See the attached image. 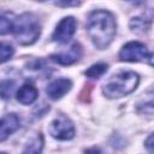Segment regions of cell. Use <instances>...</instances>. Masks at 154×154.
<instances>
[{"label": "cell", "mask_w": 154, "mask_h": 154, "mask_svg": "<svg viewBox=\"0 0 154 154\" xmlns=\"http://www.w3.org/2000/svg\"><path fill=\"white\" fill-rule=\"evenodd\" d=\"M116 20L111 12L97 10L89 14L87 20V31L94 46L105 49L113 41L116 35Z\"/></svg>", "instance_id": "cell-1"}, {"label": "cell", "mask_w": 154, "mask_h": 154, "mask_svg": "<svg viewBox=\"0 0 154 154\" xmlns=\"http://www.w3.org/2000/svg\"><path fill=\"white\" fill-rule=\"evenodd\" d=\"M140 77L134 71H119L106 79L102 93L109 99L123 97L132 93L138 85Z\"/></svg>", "instance_id": "cell-2"}, {"label": "cell", "mask_w": 154, "mask_h": 154, "mask_svg": "<svg viewBox=\"0 0 154 154\" xmlns=\"http://www.w3.org/2000/svg\"><path fill=\"white\" fill-rule=\"evenodd\" d=\"M14 37L20 45H32L40 36L41 26L37 17L32 13H23L13 22L12 29Z\"/></svg>", "instance_id": "cell-3"}, {"label": "cell", "mask_w": 154, "mask_h": 154, "mask_svg": "<svg viewBox=\"0 0 154 154\" xmlns=\"http://www.w3.org/2000/svg\"><path fill=\"white\" fill-rule=\"evenodd\" d=\"M119 59L123 61H148L152 64V53L146 45L138 41H131L123 46L119 52Z\"/></svg>", "instance_id": "cell-4"}, {"label": "cell", "mask_w": 154, "mask_h": 154, "mask_svg": "<svg viewBox=\"0 0 154 154\" xmlns=\"http://www.w3.org/2000/svg\"><path fill=\"white\" fill-rule=\"evenodd\" d=\"M48 131L52 135V137L59 140V141H69L75 137V126L73 123L65 116H58L55 117L49 126Z\"/></svg>", "instance_id": "cell-5"}, {"label": "cell", "mask_w": 154, "mask_h": 154, "mask_svg": "<svg viewBox=\"0 0 154 154\" xmlns=\"http://www.w3.org/2000/svg\"><path fill=\"white\" fill-rule=\"evenodd\" d=\"M77 22L73 17H65L63 18L59 24L57 25V29L53 34V40L59 43H66L69 42L72 36L76 32Z\"/></svg>", "instance_id": "cell-6"}, {"label": "cell", "mask_w": 154, "mask_h": 154, "mask_svg": "<svg viewBox=\"0 0 154 154\" xmlns=\"http://www.w3.org/2000/svg\"><path fill=\"white\" fill-rule=\"evenodd\" d=\"M82 55V47L79 43H73L67 51L61 52V53H57V54H52L51 59L60 65H71L73 63H76Z\"/></svg>", "instance_id": "cell-7"}, {"label": "cell", "mask_w": 154, "mask_h": 154, "mask_svg": "<svg viewBox=\"0 0 154 154\" xmlns=\"http://www.w3.org/2000/svg\"><path fill=\"white\" fill-rule=\"evenodd\" d=\"M19 118L14 113L5 114L0 119V142L5 141L19 128Z\"/></svg>", "instance_id": "cell-8"}, {"label": "cell", "mask_w": 154, "mask_h": 154, "mask_svg": "<svg viewBox=\"0 0 154 154\" xmlns=\"http://www.w3.org/2000/svg\"><path fill=\"white\" fill-rule=\"evenodd\" d=\"M72 87V82L69 78H58L53 81L46 89L47 95L52 100H58L63 97Z\"/></svg>", "instance_id": "cell-9"}, {"label": "cell", "mask_w": 154, "mask_h": 154, "mask_svg": "<svg viewBox=\"0 0 154 154\" xmlns=\"http://www.w3.org/2000/svg\"><path fill=\"white\" fill-rule=\"evenodd\" d=\"M38 96V91L37 89L32 85V84H29V83H25L23 84L19 90L17 91V100L23 103V105H30L32 103Z\"/></svg>", "instance_id": "cell-10"}, {"label": "cell", "mask_w": 154, "mask_h": 154, "mask_svg": "<svg viewBox=\"0 0 154 154\" xmlns=\"http://www.w3.org/2000/svg\"><path fill=\"white\" fill-rule=\"evenodd\" d=\"M42 149H43V137L41 134H37L28 142V144L23 150V154H42Z\"/></svg>", "instance_id": "cell-11"}, {"label": "cell", "mask_w": 154, "mask_h": 154, "mask_svg": "<svg viewBox=\"0 0 154 154\" xmlns=\"http://www.w3.org/2000/svg\"><path fill=\"white\" fill-rule=\"evenodd\" d=\"M14 16L11 12H0V35H5L13 29Z\"/></svg>", "instance_id": "cell-12"}, {"label": "cell", "mask_w": 154, "mask_h": 154, "mask_svg": "<svg viewBox=\"0 0 154 154\" xmlns=\"http://www.w3.org/2000/svg\"><path fill=\"white\" fill-rule=\"evenodd\" d=\"M107 64H103V63H99V64H94L91 65L88 70H85V76L90 77V78H97L100 76H102L106 71H107Z\"/></svg>", "instance_id": "cell-13"}, {"label": "cell", "mask_w": 154, "mask_h": 154, "mask_svg": "<svg viewBox=\"0 0 154 154\" xmlns=\"http://www.w3.org/2000/svg\"><path fill=\"white\" fill-rule=\"evenodd\" d=\"M14 88H16V83L12 79H6V81L0 82V96L5 100L10 99Z\"/></svg>", "instance_id": "cell-14"}, {"label": "cell", "mask_w": 154, "mask_h": 154, "mask_svg": "<svg viewBox=\"0 0 154 154\" xmlns=\"http://www.w3.org/2000/svg\"><path fill=\"white\" fill-rule=\"evenodd\" d=\"M13 53H14V48L10 43L0 42V64L11 59Z\"/></svg>", "instance_id": "cell-15"}, {"label": "cell", "mask_w": 154, "mask_h": 154, "mask_svg": "<svg viewBox=\"0 0 154 154\" xmlns=\"http://www.w3.org/2000/svg\"><path fill=\"white\" fill-rule=\"evenodd\" d=\"M130 28L132 31H136V32H143L144 30H147L149 28V23L146 22V19L143 18H132L131 22H130Z\"/></svg>", "instance_id": "cell-16"}, {"label": "cell", "mask_w": 154, "mask_h": 154, "mask_svg": "<svg viewBox=\"0 0 154 154\" xmlns=\"http://www.w3.org/2000/svg\"><path fill=\"white\" fill-rule=\"evenodd\" d=\"M57 6H77L79 2H77V1H71V2H69V1H64V2H61V1H58V2H54Z\"/></svg>", "instance_id": "cell-17"}, {"label": "cell", "mask_w": 154, "mask_h": 154, "mask_svg": "<svg viewBox=\"0 0 154 154\" xmlns=\"http://www.w3.org/2000/svg\"><path fill=\"white\" fill-rule=\"evenodd\" d=\"M0 154H7V153H5V152H0Z\"/></svg>", "instance_id": "cell-18"}]
</instances>
